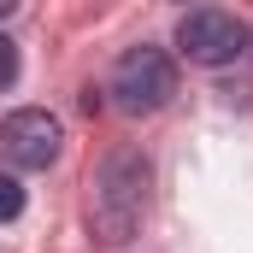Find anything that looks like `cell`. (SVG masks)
<instances>
[{"label":"cell","mask_w":253,"mask_h":253,"mask_svg":"<svg viewBox=\"0 0 253 253\" xmlns=\"http://www.w3.org/2000/svg\"><path fill=\"white\" fill-rule=\"evenodd\" d=\"M65 147V129L53 112H42V106H18L6 124H0V153H6V165L12 171H47L53 159H59Z\"/></svg>","instance_id":"4"},{"label":"cell","mask_w":253,"mask_h":253,"mask_svg":"<svg viewBox=\"0 0 253 253\" xmlns=\"http://www.w3.org/2000/svg\"><path fill=\"white\" fill-rule=\"evenodd\" d=\"M141 212H147V159L135 147H112L94 171V189H88V230L100 248H124L129 236L141 230Z\"/></svg>","instance_id":"1"},{"label":"cell","mask_w":253,"mask_h":253,"mask_svg":"<svg viewBox=\"0 0 253 253\" xmlns=\"http://www.w3.org/2000/svg\"><path fill=\"white\" fill-rule=\"evenodd\" d=\"M12 83H18V42L0 36V88H12Z\"/></svg>","instance_id":"6"},{"label":"cell","mask_w":253,"mask_h":253,"mask_svg":"<svg viewBox=\"0 0 253 253\" xmlns=\"http://www.w3.org/2000/svg\"><path fill=\"white\" fill-rule=\"evenodd\" d=\"M18 212H24V183L12 171H0V224H12Z\"/></svg>","instance_id":"5"},{"label":"cell","mask_w":253,"mask_h":253,"mask_svg":"<svg viewBox=\"0 0 253 253\" xmlns=\"http://www.w3.org/2000/svg\"><path fill=\"white\" fill-rule=\"evenodd\" d=\"M106 94H112V106H118V112H129V118L159 112V106L177 94V65H171V53H165V47H153V42H141V47L118 53Z\"/></svg>","instance_id":"2"},{"label":"cell","mask_w":253,"mask_h":253,"mask_svg":"<svg viewBox=\"0 0 253 253\" xmlns=\"http://www.w3.org/2000/svg\"><path fill=\"white\" fill-rule=\"evenodd\" d=\"M0 18H12V0H0Z\"/></svg>","instance_id":"7"},{"label":"cell","mask_w":253,"mask_h":253,"mask_svg":"<svg viewBox=\"0 0 253 253\" xmlns=\"http://www.w3.org/2000/svg\"><path fill=\"white\" fill-rule=\"evenodd\" d=\"M177 47L194 65L218 71V65H236L253 47V30L236 12H224V6H194V12H183V24H177Z\"/></svg>","instance_id":"3"}]
</instances>
